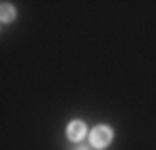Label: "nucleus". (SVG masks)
Returning <instances> with one entry per match:
<instances>
[{"label": "nucleus", "instance_id": "obj_4", "mask_svg": "<svg viewBox=\"0 0 156 150\" xmlns=\"http://www.w3.org/2000/svg\"><path fill=\"white\" fill-rule=\"evenodd\" d=\"M75 150H87V148H85V146H77Z\"/></svg>", "mask_w": 156, "mask_h": 150}, {"label": "nucleus", "instance_id": "obj_1", "mask_svg": "<svg viewBox=\"0 0 156 150\" xmlns=\"http://www.w3.org/2000/svg\"><path fill=\"white\" fill-rule=\"evenodd\" d=\"M110 142H112V129H110L108 125H96V127L90 131V144L96 150L106 148Z\"/></svg>", "mask_w": 156, "mask_h": 150}, {"label": "nucleus", "instance_id": "obj_3", "mask_svg": "<svg viewBox=\"0 0 156 150\" xmlns=\"http://www.w3.org/2000/svg\"><path fill=\"white\" fill-rule=\"evenodd\" d=\"M15 6H12L11 2H2L0 4V21L2 23H11L12 19H15Z\"/></svg>", "mask_w": 156, "mask_h": 150}, {"label": "nucleus", "instance_id": "obj_2", "mask_svg": "<svg viewBox=\"0 0 156 150\" xmlns=\"http://www.w3.org/2000/svg\"><path fill=\"white\" fill-rule=\"evenodd\" d=\"M85 136H87V125L83 121L75 119V121H71V123L67 125V138L71 142H81Z\"/></svg>", "mask_w": 156, "mask_h": 150}]
</instances>
